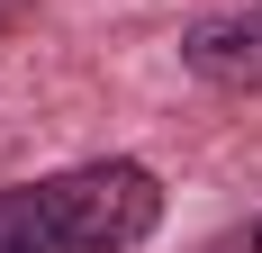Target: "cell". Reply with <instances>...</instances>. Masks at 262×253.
I'll return each instance as SVG.
<instances>
[{"label":"cell","mask_w":262,"mask_h":253,"mask_svg":"<svg viewBox=\"0 0 262 253\" xmlns=\"http://www.w3.org/2000/svg\"><path fill=\"white\" fill-rule=\"evenodd\" d=\"M163 208H172V190L136 154L63 163V172L0 190V253H136L163 226Z\"/></svg>","instance_id":"1"},{"label":"cell","mask_w":262,"mask_h":253,"mask_svg":"<svg viewBox=\"0 0 262 253\" xmlns=\"http://www.w3.org/2000/svg\"><path fill=\"white\" fill-rule=\"evenodd\" d=\"M181 73L208 81V91H235V100H262V0L190 18L181 27Z\"/></svg>","instance_id":"2"},{"label":"cell","mask_w":262,"mask_h":253,"mask_svg":"<svg viewBox=\"0 0 262 253\" xmlns=\"http://www.w3.org/2000/svg\"><path fill=\"white\" fill-rule=\"evenodd\" d=\"M244 253H262V217H253V226H244Z\"/></svg>","instance_id":"3"}]
</instances>
